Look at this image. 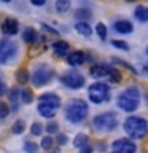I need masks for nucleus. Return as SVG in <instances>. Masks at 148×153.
Segmentation results:
<instances>
[{
    "label": "nucleus",
    "instance_id": "nucleus-1",
    "mask_svg": "<svg viewBox=\"0 0 148 153\" xmlns=\"http://www.w3.org/2000/svg\"><path fill=\"white\" fill-rule=\"evenodd\" d=\"M124 131L131 139H143L148 134V123L140 117H129L124 121Z\"/></svg>",
    "mask_w": 148,
    "mask_h": 153
},
{
    "label": "nucleus",
    "instance_id": "nucleus-2",
    "mask_svg": "<svg viewBox=\"0 0 148 153\" xmlns=\"http://www.w3.org/2000/svg\"><path fill=\"white\" fill-rule=\"evenodd\" d=\"M138 104H140V91L135 86H131L118 96V107L124 112H134Z\"/></svg>",
    "mask_w": 148,
    "mask_h": 153
},
{
    "label": "nucleus",
    "instance_id": "nucleus-3",
    "mask_svg": "<svg viewBox=\"0 0 148 153\" xmlns=\"http://www.w3.org/2000/svg\"><path fill=\"white\" fill-rule=\"evenodd\" d=\"M88 115V105H86L84 100L75 99L67 105L65 108V118L69 120L70 123H80L83 121Z\"/></svg>",
    "mask_w": 148,
    "mask_h": 153
},
{
    "label": "nucleus",
    "instance_id": "nucleus-4",
    "mask_svg": "<svg viewBox=\"0 0 148 153\" xmlns=\"http://www.w3.org/2000/svg\"><path fill=\"white\" fill-rule=\"evenodd\" d=\"M92 124H94V128L100 132H110V131H113V129L116 128L118 120L112 112H107V113L97 115V117L94 118Z\"/></svg>",
    "mask_w": 148,
    "mask_h": 153
},
{
    "label": "nucleus",
    "instance_id": "nucleus-5",
    "mask_svg": "<svg viewBox=\"0 0 148 153\" xmlns=\"http://www.w3.org/2000/svg\"><path fill=\"white\" fill-rule=\"evenodd\" d=\"M89 99L92 104H104L110 99V88L105 83H94L89 86Z\"/></svg>",
    "mask_w": 148,
    "mask_h": 153
},
{
    "label": "nucleus",
    "instance_id": "nucleus-6",
    "mask_svg": "<svg viewBox=\"0 0 148 153\" xmlns=\"http://www.w3.org/2000/svg\"><path fill=\"white\" fill-rule=\"evenodd\" d=\"M53 75H54V72H53L51 67H48L46 64H40L35 67V70L32 74V83L35 86H43L48 81H51Z\"/></svg>",
    "mask_w": 148,
    "mask_h": 153
},
{
    "label": "nucleus",
    "instance_id": "nucleus-7",
    "mask_svg": "<svg viewBox=\"0 0 148 153\" xmlns=\"http://www.w3.org/2000/svg\"><path fill=\"white\" fill-rule=\"evenodd\" d=\"M137 145L129 139H118L112 143V153H135Z\"/></svg>",
    "mask_w": 148,
    "mask_h": 153
},
{
    "label": "nucleus",
    "instance_id": "nucleus-8",
    "mask_svg": "<svg viewBox=\"0 0 148 153\" xmlns=\"http://www.w3.org/2000/svg\"><path fill=\"white\" fill-rule=\"evenodd\" d=\"M16 51H18V46L16 43L11 42V40H2L0 42V54H2V62H8L10 59H13L16 56Z\"/></svg>",
    "mask_w": 148,
    "mask_h": 153
},
{
    "label": "nucleus",
    "instance_id": "nucleus-9",
    "mask_svg": "<svg viewBox=\"0 0 148 153\" xmlns=\"http://www.w3.org/2000/svg\"><path fill=\"white\" fill-rule=\"evenodd\" d=\"M62 83L65 86H69L72 89H78L84 85V76L76 74V72H70V74H65L64 76H61Z\"/></svg>",
    "mask_w": 148,
    "mask_h": 153
},
{
    "label": "nucleus",
    "instance_id": "nucleus-10",
    "mask_svg": "<svg viewBox=\"0 0 148 153\" xmlns=\"http://www.w3.org/2000/svg\"><path fill=\"white\" fill-rule=\"evenodd\" d=\"M91 75L95 76V78H100V76H110L115 72L113 67H110V65H105V64H95L91 67Z\"/></svg>",
    "mask_w": 148,
    "mask_h": 153
},
{
    "label": "nucleus",
    "instance_id": "nucleus-11",
    "mask_svg": "<svg viewBox=\"0 0 148 153\" xmlns=\"http://www.w3.org/2000/svg\"><path fill=\"white\" fill-rule=\"evenodd\" d=\"M40 104H46V105H51V107H54V108H59L61 107V97L57 94L46 93V94L40 96Z\"/></svg>",
    "mask_w": 148,
    "mask_h": 153
},
{
    "label": "nucleus",
    "instance_id": "nucleus-12",
    "mask_svg": "<svg viewBox=\"0 0 148 153\" xmlns=\"http://www.w3.org/2000/svg\"><path fill=\"white\" fill-rule=\"evenodd\" d=\"M18 21L16 19H7V21H3L2 24V32L5 35H14V33H18Z\"/></svg>",
    "mask_w": 148,
    "mask_h": 153
},
{
    "label": "nucleus",
    "instance_id": "nucleus-13",
    "mask_svg": "<svg viewBox=\"0 0 148 153\" xmlns=\"http://www.w3.org/2000/svg\"><path fill=\"white\" fill-rule=\"evenodd\" d=\"M84 59H86V56H84L83 51H75V53H72V54H69V57H67V61H69L70 65H81L84 62Z\"/></svg>",
    "mask_w": 148,
    "mask_h": 153
},
{
    "label": "nucleus",
    "instance_id": "nucleus-14",
    "mask_svg": "<svg viewBox=\"0 0 148 153\" xmlns=\"http://www.w3.org/2000/svg\"><path fill=\"white\" fill-rule=\"evenodd\" d=\"M132 24L126 21V19H121V21L115 22V30L119 32V33H131L132 32Z\"/></svg>",
    "mask_w": 148,
    "mask_h": 153
},
{
    "label": "nucleus",
    "instance_id": "nucleus-15",
    "mask_svg": "<svg viewBox=\"0 0 148 153\" xmlns=\"http://www.w3.org/2000/svg\"><path fill=\"white\" fill-rule=\"evenodd\" d=\"M53 50H54V53L57 56H65L67 54V51H69V43H65V42H54L53 43Z\"/></svg>",
    "mask_w": 148,
    "mask_h": 153
},
{
    "label": "nucleus",
    "instance_id": "nucleus-16",
    "mask_svg": "<svg viewBox=\"0 0 148 153\" xmlns=\"http://www.w3.org/2000/svg\"><path fill=\"white\" fill-rule=\"evenodd\" d=\"M56 110L54 107H51V105H46V104H40L38 105V112H40L41 117H45V118H53L56 115Z\"/></svg>",
    "mask_w": 148,
    "mask_h": 153
},
{
    "label": "nucleus",
    "instance_id": "nucleus-17",
    "mask_svg": "<svg viewBox=\"0 0 148 153\" xmlns=\"http://www.w3.org/2000/svg\"><path fill=\"white\" fill-rule=\"evenodd\" d=\"M75 29H76V32L81 33V35H84V37H89L91 33H92V29H91V26H89L86 21L76 22V24H75Z\"/></svg>",
    "mask_w": 148,
    "mask_h": 153
},
{
    "label": "nucleus",
    "instance_id": "nucleus-18",
    "mask_svg": "<svg viewBox=\"0 0 148 153\" xmlns=\"http://www.w3.org/2000/svg\"><path fill=\"white\" fill-rule=\"evenodd\" d=\"M134 14H135L137 21L147 22V21H148V7H143V5H140V7H137V8H135Z\"/></svg>",
    "mask_w": 148,
    "mask_h": 153
},
{
    "label": "nucleus",
    "instance_id": "nucleus-19",
    "mask_svg": "<svg viewBox=\"0 0 148 153\" xmlns=\"http://www.w3.org/2000/svg\"><path fill=\"white\" fill-rule=\"evenodd\" d=\"M37 32H35V29H26V30L22 32V38H24V42L26 43H35L37 42Z\"/></svg>",
    "mask_w": 148,
    "mask_h": 153
},
{
    "label": "nucleus",
    "instance_id": "nucleus-20",
    "mask_svg": "<svg viewBox=\"0 0 148 153\" xmlns=\"http://www.w3.org/2000/svg\"><path fill=\"white\" fill-rule=\"evenodd\" d=\"M70 8V0H56V10L59 13H67Z\"/></svg>",
    "mask_w": 148,
    "mask_h": 153
},
{
    "label": "nucleus",
    "instance_id": "nucleus-21",
    "mask_svg": "<svg viewBox=\"0 0 148 153\" xmlns=\"http://www.w3.org/2000/svg\"><path fill=\"white\" fill-rule=\"evenodd\" d=\"M19 97H21V102L22 104H30L32 102V99H33V94H32V91L30 89H21V96H19Z\"/></svg>",
    "mask_w": 148,
    "mask_h": 153
},
{
    "label": "nucleus",
    "instance_id": "nucleus-22",
    "mask_svg": "<svg viewBox=\"0 0 148 153\" xmlns=\"http://www.w3.org/2000/svg\"><path fill=\"white\" fill-rule=\"evenodd\" d=\"M73 145L80 147V148L86 147L88 145V136H86V134H78V136L75 137V140H73Z\"/></svg>",
    "mask_w": 148,
    "mask_h": 153
},
{
    "label": "nucleus",
    "instance_id": "nucleus-23",
    "mask_svg": "<svg viewBox=\"0 0 148 153\" xmlns=\"http://www.w3.org/2000/svg\"><path fill=\"white\" fill-rule=\"evenodd\" d=\"M16 80H18V83H22V85H26L27 81H29V72L26 69H21V70H18L16 72Z\"/></svg>",
    "mask_w": 148,
    "mask_h": 153
},
{
    "label": "nucleus",
    "instance_id": "nucleus-24",
    "mask_svg": "<svg viewBox=\"0 0 148 153\" xmlns=\"http://www.w3.org/2000/svg\"><path fill=\"white\" fill-rule=\"evenodd\" d=\"M24 128H26V123H24V120H16L13 124V129L11 131L14 134H22L24 132Z\"/></svg>",
    "mask_w": 148,
    "mask_h": 153
},
{
    "label": "nucleus",
    "instance_id": "nucleus-25",
    "mask_svg": "<svg viewBox=\"0 0 148 153\" xmlns=\"http://www.w3.org/2000/svg\"><path fill=\"white\" fill-rule=\"evenodd\" d=\"M75 16L78 18V19H89L91 18V11L88 8H80V10H76V13H75Z\"/></svg>",
    "mask_w": 148,
    "mask_h": 153
},
{
    "label": "nucleus",
    "instance_id": "nucleus-26",
    "mask_svg": "<svg viewBox=\"0 0 148 153\" xmlns=\"http://www.w3.org/2000/svg\"><path fill=\"white\" fill-rule=\"evenodd\" d=\"M24 150H26V153H37L38 152V145L27 140L26 143H24Z\"/></svg>",
    "mask_w": 148,
    "mask_h": 153
},
{
    "label": "nucleus",
    "instance_id": "nucleus-27",
    "mask_svg": "<svg viewBox=\"0 0 148 153\" xmlns=\"http://www.w3.org/2000/svg\"><path fill=\"white\" fill-rule=\"evenodd\" d=\"M21 96V91H19L18 88H11L10 89V94H8V99H10V102H16V99Z\"/></svg>",
    "mask_w": 148,
    "mask_h": 153
},
{
    "label": "nucleus",
    "instance_id": "nucleus-28",
    "mask_svg": "<svg viewBox=\"0 0 148 153\" xmlns=\"http://www.w3.org/2000/svg\"><path fill=\"white\" fill-rule=\"evenodd\" d=\"M95 32H97V35H99L100 38H105V37H107V27H105L102 22H99L97 26H95Z\"/></svg>",
    "mask_w": 148,
    "mask_h": 153
},
{
    "label": "nucleus",
    "instance_id": "nucleus-29",
    "mask_svg": "<svg viewBox=\"0 0 148 153\" xmlns=\"http://www.w3.org/2000/svg\"><path fill=\"white\" fill-rule=\"evenodd\" d=\"M53 142H54V140H53L50 136L43 137L41 139V148H43V150H50V148L53 147Z\"/></svg>",
    "mask_w": 148,
    "mask_h": 153
},
{
    "label": "nucleus",
    "instance_id": "nucleus-30",
    "mask_svg": "<svg viewBox=\"0 0 148 153\" xmlns=\"http://www.w3.org/2000/svg\"><path fill=\"white\" fill-rule=\"evenodd\" d=\"M41 131H43V126L40 123H33L32 124V128H30V132L33 134V136H40L41 134Z\"/></svg>",
    "mask_w": 148,
    "mask_h": 153
},
{
    "label": "nucleus",
    "instance_id": "nucleus-31",
    "mask_svg": "<svg viewBox=\"0 0 148 153\" xmlns=\"http://www.w3.org/2000/svg\"><path fill=\"white\" fill-rule=\"evenodd\" d=\"M113 46L119 48V50H124V51H126L127 48H129L127 43H124V42H121V40H113Z\"/></svg>",
    "mask_w": 148,
    "mask_h": 153
},
{
    "label": "nucleus",
    "instance_id": "nucleus-32",
    "mask_svg": "<svg viewBox=\"0 0 148 153\" xmlns=\"http://www.w3.org/2000/svg\"><path fill=\"white\" fill-rule=\"evenodd\" d=\"M110 80H112V81H115V83H118V81H121V74H119V72H118L116 69H115V72H113L112 75H110Z\"/></svg>",
    "mask_w": 148,
    "mask_h": 153
},
{
    "label": "nucleus",
    "instance_id": "nucleus-33",
    "mask_svg": "<svg viewBox=\"0 0 148 153\" xmlns=\"http://www.w3.org/2000/svg\"><path fill=\"white\" fill-rule=\"evenodd\" d=\"M46 131H48V134H54V132H57V124L56 123H50L46 126Z\"/></svg>",
    "mask_w": 148,
    "mask_h": 153
},
{
    "label": "nucleus",
    "instance_id": "nucleus-34",
    "mask_svg": "<svg viewBox=\"0 0 148 153\" xmlns=\"http://www.w3.org/2000/svg\"><path fill=\"white\" fill-rule=\"evenodd\" d=\"M8 115V107L5 104H2L0 105V118H5Z\"/></svg>",
    "mask_w": 148,
    "mask_h": 153
},
{
    "label": "nucleus",
    "instance_id": "nucleus-35",
    "mask_svg": "<svg viewBox=\"0 0 148 153\" xmlns=\"http://www.w3.org/2000/svg\"><path fill=\"white\" fill-rule=\"evenodd\" d=\"M57 143H59V145H65L67 143V136L65 134H59V136H57Z\"/></svg>",
    "mask_w": 148,
    "mask_h": 153
},
{
    "label": "nucleus",
    "instance_id": "nucleus-36",
    "mask_svg": "<svg viewBox=\"0 0 148 153\" xmlns=\"http://www.w3.org/2000/svg\"><path fill=\"white\" fill-rule=\"evenodd\" d=\"M113 61H115V62H118V64H123L124 67H126V69H129L131 72H134V74H135V69H134V67H131L129 64H126V62H124V61H121V59H113Z\"/></svg>",
    "mask_w": 148,
    "mask_h": 153
},
{
    "label": "nucleus",
    "instance_id": "nucleus-37",
    "mask_svg": "<svg viewBox=\"0 0 148 153\" xmlns=\"http://www.w3.org/2000/svg\"><path fill=\"white\" fill-rule=\"evenodd\" d=\"M5 91H7V85H5L3 81L0 80V96H2V94H5Z\"/></svg>",
    "mask_w": 148,
    "mask_h": 153
},
{
    "label": "nucleus",
    "instance_id": "nucleus-38",
    "mask_svg": "<svg viewBox=\"0 0 148 153\" xmlns=\"http://www.w3.org/2000/svg\"><path fill=\"white\" fill-rule=\"evenodd\" d=\"M32 5H37V7H40V5H45L46 0H30Z\"/></svg>",
    "mask_w": 148,
    "mask_h": 153
},
{
    "label": "nucleus",
    "instance_id": "nucleus-39",
    "mask_svg": "<svg viewBox=\"0 0 148 153\" xmlns=\"http://www.w3.org/2000/svg\"><path fill=\"white\" fill-rule=\"evenodd\" d=\"M91 152H92V148H91V145H86V147L81 148V152H80V153H91Z\"/></svg>",
    "mask_w": 148,
    "mask_h": 153
},
{
    "label": "nucleus",
    "instance_id": "nucleus-40",
    "mask_svg": "<svg viewBox=\"0 0 148 153\" xmlns=\"http://www.w3.org/2000/svg\"><path fill=\"white\" fill-rule=\"evenodd\" d=\"M2 2H5V3H10V2H11V0H2Z\"/></svg>",
    "mask_w": 148,
    "mask_h": 153
},
{
    "label": "nucleus",
    "instance_id": "nucleus-41",
    "mask_svg": "<svg viewBox=\"0 0 148 153\" xmlns=\"http://www.w3.org/2000/svg\"><path fill=\"white\" fill-rule=\"evenodd\" d=\"M51 153H61V152H59V150H53Z\"/></svg>",
    "mask_w": 148,
    "mask_h": 153
},
{
    "label": "nucleus",
    "instance_id": "nucleus-42",
    "mask_svg": "<svg viewBox=\"0 0 148 153\" xmlns=\"http://www.w3.org/2000/svg\"><path fill=\"white\" fill-rule=\"evenodd\" d=\"M145 72H148V64L145 65Z\"/></svg>",
    "mask_w": 148,
    "mask_h": 153
},
{
    "label": "nucleus",
    "instance_id": "nucleus-43",
    "mask_svg": "<svg viewBox=\"0 0 148 153\" xmlns=\"http://www.w3.org/2000/svg\"><path fill=\"white\" fill-rule=\"evenodd\" d=\"M0 62H2V54H0Z\"/></svg>",
    "mask_w": 148,
    "mask_h": 153
},
{
    "label": "nucleus",
    "instance_id": "nucleus-44",
    "mask_svg": "<svg viewBox=\"0 0 148 153\" xmlns=\"http://www.w3.org/2000/svg\"><path fill=\"white\" fill-rule=\"evenodd\" d=\"M127 2H134V0H127Z\"/></svg>",
    "mask_w": 148,
    "mask_h": 153
},
{
    "label": "nucleus",
    "instance_id": "nucleus-45",
    "mask_svg": "<svg viewBox=\"0 0 148 153\" xmlns=\"http://www.w3.org/2000/svg\"><path fill=\"white\" fill-rule=\"evenodd\" d=\"M147 53H148V48H147Z\"/></svg>",
    "mask_w": 148,
    "mask_h": 153
},
{
    "label": "nucleus",
    "instance_id": "nucleus-46",
    "mask_svg": "<svg viewBox=\"0 0 148 153\" xmlns=\"http://www.w3.org/2000/svg\"><path fill=\"white\" fill-rule=\"evenodd\" d=\"M0 105H2V104H0Z\"/></svg>",
    "mask_w": 148,
    "mask_h": 153
}]
</instances>
